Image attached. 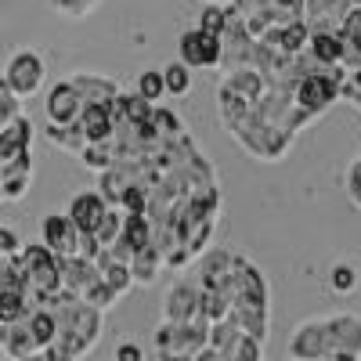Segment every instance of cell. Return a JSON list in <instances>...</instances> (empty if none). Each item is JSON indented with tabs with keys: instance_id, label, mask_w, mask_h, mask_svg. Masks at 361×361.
<instances>
[{
	"instance_id": "obj_1",
	"label": "cell",
	"mask_w": 361,
	"mask_h": 361,
	"mask_svg": "<svg viewBox=\"0 0 361 361\" xmlns=\"http://www.w3.org/2000/svg\"><path fill=\"white\" fill-rule=\"evenodd\" d=\"M340 80H343V69H325L318 76H304L293 90V105L304 109L311 119L322 116L329 105L340 98Z\"/></svg>"
},
{
	"instance_id": "obj_19",
	"label": "cell",
	"mask_w": 361,
	"mask_h": 361,
	"mask_svg": "<svg viewBox=\"0 0 361 361\" xmlns=\"http://www.w3.org/2000/svg\"><path fill=\"white\" fill-rule=\"evenodd\" d=\"M123 209H116V206H109L105 209V217L98 221V228H94V243L105 250V246H112L116 238H119V231H123Z\"/></svg>"
},
{
	"instance_id": "obj_27",
	"label": "cell",
	"mask_w": 361,
	"mask_h": 361,
	"mask_svg": "<svg viewBox=\"0 0 361 361\" xmlns=\"http://www.w3.org/2000/svg\"><path fill=\"white\" fill-rule=\"evenodd\" d=\"M51 4L58 8V11H66V15H73V18H80V15H87L90 8L98 4V0H51Z\"/></svg>"
},
{
	"instance_id": "obj_16",
	"label": "cell",
	"mask_w": 361,
	"mask_h": 361,
	"mask_svg": "<svg viewBox=\"0 0 361 361\" xmlns=\"http://www.w3.org/2000/svg\"><path fill=\"white\" fill-rule=\"evenodd\" d=\"M163 267V257L148 246V250H137L134 257H130V264H127V271H130V282H156V271Z\"/></svg>"
},
{
	"instance_id": "obj_18",
	"label": "cell",
	"mask_w": 361,
	"mask_h": 361,
	"mask_svg": "<svg viewBox=\"0 0 361 361\" xmlns=\"http://www.w3.org/2000/svg\"><path fill=\"white\" fill-rule=\"evenodd\" d=\"M119 238H123L134 253H137V250H148V246H152V224H148L145 217H130V214H127Z\"/></svg>"
},
{
	"instance_id": "obj_17",
	"label": "cell",
	"mask_w": 361,
	"mask_h": 361,
	"mask_svg": "<svg viewBox=\"0 0 361 361\" xmlns=\"http://www.w3.org/2000/svg\"><path fill=\"white\" fill-rule=\"evenodd\" d=\"M25 329H29V336H33V343L40 347V350H47L51 343H54V314L47 311V307H37L33 314L25 318Z\"/></svg>"
},
{
	"instance_id": "obj_10",
	"label": "cell",
	"mask_w": 361,
	"mask_h": 361,
	"mask_svg": "<svg viewBox=\"0 0 361 361\" xmlns=\"http://www.w3.org/2000/svg\"><path fill=\"white\" fill-rule=\"evenodd\" d=\"M76 238H80V231L69 224V217L51 214L44 221V250L47 253H54V257H76Z\"/></svg>"
},
{
	"instance_id": "obj_26",
	"label": "cell",
	"mask_w": 361,
	"mask_h": 361,
	"mask_svg": "<svg viewBox=\"0 0 361 361\" xmlns=\"http://www.w3.org/2000/svg\"><path fill=\"white\" fill-rule=\"evenodd\" d=\"M329 286H333L336 293H350L357 286V271L350 264H336L333 267V279H329Z\"/></svg>"
},
{
	"instance_id": "obj_9",
	"label": "cell",
	"mask_w": 361,
	"mask_h": 361,
	"mask_svg": "<svg viewBox=\"0 0 361 361\" xmlns=\"http://www.w3.org/2000/svg\"><path fill=\"white\" fill-rule=\"evenodd\" d=\"M105 199L98 195V192H83V195H76L73 199V206H69V224L80 231V235H94V228H98V221L105 217Z\"/></svg>"
},
{
	"instance_id": "obj_24",
	"label": "cell",
	"mask_w": 361,
	"mask_h": 361,
	"mask_svg": "<svg viewBox=\"0 0 361 361\" xmlns=\"http://www.w3.org/2000/svg\"><path fill=\"white\" fill-rule=\"evenodd\" d=\"M163 94H166V90H163V76H159V73H141V76H137V98H141V102L152 105V102H159Z\"/></svg>"
},
{
	"instance_id": "obj_3",
	"label": "cell",
	"mask_w": 361,
	"mask_h": 361,
	"mask_svg": "<svg viewBox=\"0 0 361 361\" xmlns=\"http://www.w3.org/2000/svg\"><path fill=\"white\" fill-rule=\"evenodd\" d=\"M289 354H293V361H325L329 354H333V347H329L325 318H314V322L300 325L293 343H289Z\"/></svg>"
},
{
	"instance_id": "obj_11",
	"label": "cell",
	"mask_w": 361,
	"mask_h": 361,
	"mask_svg": "<svg viewBox=\"0 0 361 361\" xmlns=\"http://www.w3.org/2000/svg\"><path fill=\"white\" fill-rule=\"evenodd\" d=\"M69 83H73V90L80 94L83 105H112V102L119 98L116 83L105 80V76H94V73H80V76H73Z\"/></svg>"
},
{
	"instance_id": "obj_12",
	"label": "cell",
	"mask_w": 361,
	"mask_h": 361,
	"mask_svg": "<svg viewBox=\"0 0 361 361\" xmlns=\"http://www.w3.org/2000/svg\"><path fill=\"white\" fill-rule=\"evenodd\" d=\"M80 134L87 145H109L112 141V116H109V105H83L80 112Z\"/></svg>"
},
{
	"instance_id": "obj_8",
	"label": "cell",
	"mask_w": 361,
	"mask_h": 361,
	"mask_svg": "<svg viewBox=\"0 0 361 361\" xmlns=\"http://www.w3.org/2000/svg\"><path fill=\"white\" fill-rule=\"evenodd\" d=\"M199 314V289L192 282H177L163 300V318L166 325H188Z\"/></svg>"
},
{
	"instance_id": "obj_5",
	"label": "cell",
	"mask_w": 361,
	"mask_h": 361,
	"mask_svg": "<svg viewBox=\"0 0 361 361\" xmlns=\"http://www.w3.org/2000/svg\"><path fill=\"white\" fill-rule=\"evenodd\" d=\"M44 109H47L51 127H76L80 123V112H83V102H80V94L73 90V83L66 80V83H54L51 87Z\"/></svg>"
},
{
	"instance_id": "obj_25",
	"label": "cell",
	"mask_w": 361,
	"mask_h": 361,
	"mask_svg": "<svg viewBox=\"0 0 361 361\" xmlns=\"http://www.w3.org/2000/svg\"><path fill=\"white\" fill-rule=\"evenodd\" d=\"M221 29H224V8H217V4H206L202 8V18H199V33H206V37H221Z\"/></svg>"
},
{
	"instance_id": "obj_7",
	"label": "cell",
	"mask_w": 361,
	"mask_h": 361,
	"mask_svg": "<svg viewBox=\"0 0 361 361\" xmlns=\"http://www.w3.org/2000/svg\"><path fill=\"white\" fill-rule=\"evenodd\" d=\"M325 329H329L333 354H350V357L361 354V318L357 314H333V318H325Z\"/></svg>"
},
{
	"instance_id": "obj_6",
	"label": "cell",
	"mask_w": 361,
	"mask_h": 361,
	"mask_svg": "<svg viewBox=\"0 0 361 361\" xmlns=\"http://www.w3.org/2000/svg\"><path fill=\"white\" fill-rule=\"evenodd\" d=\"M180 66L185 69H202V66H221V40L188 29L180 37Z\"/></svg>"
},
{
	"instance_id": "obj_31",
	"label": "cell",
	"mask_w": 361,
	"mask_h": 361,
	"mask_svg": "<svg viewBox=\"0 0 361 361\" xmlns=\"http://www.w3.org/2000/svg\"><path fill=\"white\" fill-rule=\"evenodd\" d=\"M25 361H44V354H33V357H25Z\"/></svg>"
},
{
	"instance_id": "obj_20",
	"label": "cell",
	"mask_w": 361,
	"mask_h": 361,
	"mask_svg": "<svg viewBox=\"0 0 361 361\" xmlns=\"http://www.w3.org/2000/svg\"><path fill=\"white\" fill-rule=\"evenodd\" d=\"M47 141L54 148H62V152H73V156H80L83 148H87L80 127H47Z\"/></svg>"
},
{
	"instance_id": "obj_4",
	"label": "cell",
	"mask_w": 361,
	"mask_h": 361,
	"mask_svg": "<svg viewBox=\"0 0 361 361\" xmlns=\"http://www.w3.org/2000/svg\"><path fill=\"white\" fill-rule=\"evenodd\" d=\"M29 141H33V123L18 112L11 123L0 127V170L18 159H29Z\"/></svg>"
},
{
	"instance_id": "obj_15",
	"label": "cell",
	"mask_w": 361,
	"mask_h": 361,
	"mask_svg": "<svg viewBox=\"0 0 361 361\" xmlns=\"http://www.w3.org/2000/svg\"><path fill=\"white\" fill-rule=\"evenodd\" d=\"M340 51H343V44L336 33H311V40H307V54L325 69H340Z\"/></svg>"
},
{
	"instance_id": "obj_30",
	"label": "cell",
	"mask_w": 361,
	"mask_h": 361,
	"mask_svg": "<svg viewBox=\"0 0 361 361\" xmlns=\"http://www.w3.org/2000/svg\"><path fill=\"white\" fill-rule=\"evenodd\" d=\"M116 361H145V357L137 343H123V347H116Z\"/></svg>"
},
{
	"instance_id": "obj_14",
	"label": "cell",
	"mask_w": 361,
	"mask_h": 361,
	"mask_svg": "<svg viewBox=\"0 0 361 361\" xmlns=\"http://www.w3.org/2000/svg\"><path fill=\"white\" fill-rule=\"evenodd\" d=\"M0 343H4V350H8L11 357H18V361L33 357V354H44V350L33 343V336H29L25 322H18V325H4V329H0Z\"/></svg>"
},
{
	"instance_id": "obj_23",
	"label": "cell",
	"mask_w": 361,
	"mask_h": 361,
	"mask_svg": "<svg viewBox=\"0 0 361 361\" xmlns=\"http://www.w3.org/2000/svg\"><path fill=\"white\" fill-rule=\"evenodd\" d=\"M80 159H83V166L105 173V170L112 166V148H109V145H87L83 152H80Z\"/></svg>"
},
{
	"instance_id": "obj_13",
	"label": "cell",
	"mask_w": 361,
	"mask_h": 361,
	"mask_svg": "<svg viewBox=\"0 0 361 361\" xmlns=\"http://www.w3.org/2000/svg\"><path fill=\"white\" fill-rule=\"evenodd\" d=\"M228 279H231V253L214 250L202 260V293H221L228 296Z\"/></svg>"
},
{
	"instance_id": "obj_22",
	"label": "cell",
	"mask_w": 361,
	"mask_h": 361,
	"mask_svg": "<svg viewBox=\"0 0 361 361\" xmlns=\"http://www.w3.org/2000/svg\"><path fill=\"white\" fill-rule=\"evenodd\" d=\"M336 37H340L343 44L361 47V8H350V11L343 15V22L336 25Z\"/></svg>"
},
{
	"instance_id": "obj_21",
	"label": "cell",
	"mask_w": 361,
	"mask_h": 361,
	"mask_svg": "<svg viewBox=\"0 0 361 361\" xmlns=\"http://www.w3.org/2000/svg\"><path fill=\"white\" fill-rule=\"evenodd\" d=\"M159 76H163V90H166V94L180 98V94H188V90H192V73L180 62H170L166 69H159Z\"/></svg>"
},
{
	"instance_id": "obj_2",
	"label": "cell",
	"mask_w": 361,
	"mask_h": 361,
	"mask_svg": "<svg viewBox=\"0 0 361 361\" xmlns=\"http://www.w3.org/2000/svg\"><path fill=\"white\" fill-rule=\"evenodd\" d=\"M4 83H8V90H11L15 98H33L37 90H40V83H44V62H40L33 51L15 54L8 73H4Z\"/></svg>"
},
{
	"instance_id": "obj_29",
	"label": "cell",
	"mask_w": 361,
	"mask_h": 361,
	"mask_svg": "<svg viewBox=\"0 0 361 361\" xmlns=\"http://www.w3.org/2000/svg\"><path fill=\"white\" fill-rule=\"evenodd\" d=\"M18 253V235L11 228H0V257H15Z\"/></svg>"
},
{
	"instance_id": "obj_28",
	"label": "cell",
	"mask_w": 361,
	"mask_h": 361,
	"mask_svg": "<svg viewBox=\"0 0 361 361\" xmlns=\"http://www.w3.org/2000/svg\"><path fill=\"white\" fill-rule=\"evenodd\" d=\"M347 192H350V199L361 206V159L350 166V173H347Z\"/></svg>"
}]
</instances>
